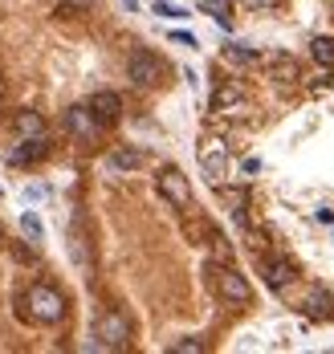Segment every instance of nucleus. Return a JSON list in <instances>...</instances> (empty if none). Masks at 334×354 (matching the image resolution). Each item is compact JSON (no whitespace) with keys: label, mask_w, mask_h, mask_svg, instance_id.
Wrapping results in <instances>:
<instances>
[{"label":"nucleus","mask_w":334,"mask_h":354,"mask_svg":"<svg viewBox=\"0 0 334 354\" xmlns=\"http://www.w3.org/2000/svg\"><path fill=\"white\" fill-rule=\"evenodd\" d=\"M66 310H70L66 293L49 281H33L25 289V297H21V318L33 322V326H57L66 318Z\"/></svg>","instance_id":"obj_1"},{"label":"nucleus","mask_w":334,"mask_h":354,"mask_svg":"<svg viewBox=\"0 0 334 354\" xmlns=\"http://www.w3.org/2000/svg\"><path fill=\"white\" fill-rule=\"evenodd\" d=\"M131 342V318L122 310H102L98 326H94V351H122Z\"/></svg>","instance_id":"obj_2"},{"label":"nucleus","mask_w":334,"mask_h":354,"mask_svg":"<svg viewBox=\"0 0 334 354\" xmlns=\"http://www.w3.org/2000/svg\"><path fill=\"white\" fill-rule=\"evenodd\" d=\"M155 187H159V196L171 204V208H192V183L180 167H163L159 176H155Z\"/></svg>","instance_id":"obj_3"},{"label":"nucleus","mask_w":334,"mask_h":354,"mask_svg":"<svg viewBox=\"0 0 334 354\" xmlns=\"http://www.w3.org/2000/svg\"><path fill=\"white\" fill-rule=\"evenodd\" d=\"M216 293L224 297V306H249L253 301V285L245 281V273H236L232 265L216 269Z\"/></svg>","instance_id":"obj_4"},{"label":"nucleus","mask_w":334,"mask_h":354,"mask_svg":"<svg viewBox=\"0 0 334 354\" xmlns=\"http://www.w3.org/2000/svg\"><path fill=\"white\" fill-rule=\"evenodd\" d=\"M127 77H131L139 90H147V86H159V77H163V62H159L151 49H135V53L127 57Z\"/></svg>","instance_id":"obj_5"},{"label":"nucleus","mask_w":334,"mask_h":354,"mask_svg":"<svg viewBox=\"0 0 334 354\" xmlns=\"http://www.w3.org/2000/svg\"><path fill=\"white\" fill-rule=\"evenodd\" d=\"M200 171L208 176V183H221L228 176V147L221 139H204L200 142Z\"/></svg>","instance_id":"obj_6"},{"label":"nucleus","mask_w":334,"mask_h":354,"mask_svg":"<svg viewBox=\"0 0 334 354\" xmlns=\"http://www.w3.org/2000/svg\"><path fill=\"white\" fill-rule=\"evenodd\" d=\"M245 106H249L245 82H221V86L212 90V110H216V114H241Z\"/></svg>","instance_id":"obj_7"},{"label":"nucleus","mask_w":334,"mask_h":354,"mask_svg":"<svg viewBox=\"0 0 334 354\" xmlns=\"http://www.w3.org/2000/svg\"><path fill=\"white\" fill-rule=\"evenodd\" d=\"M49 151H53L49 135H33V139H21L12 151H8V163H17V167H37Z\"/></svg>","instance_id":"obj_8"},{"label":"nucleus","mask_w":334,"mask_h":354,"mask_svg":"<svg viewBox=\"0 0 334 354\" xmlns=\"http://www.w3.org/2000/svg\"><path fill=\"white\" fill-rule=\"evenodd\" d=\"M66 131H70L77 142H94L102 127H98V118L90 114V106H70L66 110Z\"/></svg>","instance_id":"obj_9"},{"label":"nucleus","mask_w":334,"mask_h":354,"mask_svg":"<svg viewBox=\"0 0 334 354\" xmlns=\"http://www.w3.org/2000/svg\"><path fill=\"white\" fill-rule=\"evenodd\" d=\"M86 106H90V114L98 118V127H114V122H118V114H122V98H118L114 90H98Z\"/></svg>","instance_id":"obj_10"},{"label":"nucleus","mask_w":334,"mask_h":354,"mask_svg":"<svg viewBox=\"0 0 334 354\" xmlns=\"http://www.w3.org/2000/svg\"><path fill=\"white\" fill-rule=\"evenodd\" d=\"M147 163V155L139 151V147H114L111 155H106V171L114 176H131V171H139Z\"/></svg>","instance_id":"obj_11"},{"label":"nucleus","mask_w":334,"mask_h":354,"mask_svg":"<svg viewBox=\"0 0 334 354\" xmlns=\"http://www.w3.org/2000/svg\"><path fill=\"white\" fill-rule=\"evenodd\" d=\"M261 273H265V285L269 289H286V285L294 281V265L286 257H265L261 261Z\"/></svg>","instance_id":"obj_12"},{"label":"nucleus","mask_w":334,"mask_h":354,"mask_svg":"<svg viewBox=\"0 0 334 354\" xmlns=\"http://www.w3.org/2000/svg\"><path fill=\"white\" fill-rule=\"evenodd\" d=\"M12 127H17V139H33V135H49V127H45V118H41V110H21Z\"/></svg>","instance_id":"obj_13"},{"label":"nucleus","mask_w":334,"mask_h":354,"mask_svg":"<svg viewBox=\"0 0 334 354\" xmlns=\"http://www.w3.org/2000/svg\"><path fill=\"white\" fill-rule=\"evenodd\" d=\"M310 57H314L322 70H334V37H314V41H310Z\"/></svg>","instance_id":"obj_14"},{"label":"nucleus","mask_w":334,"mask_h":354,"mask_svg":"<svg viewBox=\"0 0 334 354\" xmlns=\"http://www.w3.org/2000/svg\"><path fill=\"white\" fill-rule=\"evenodd\" d=\"M221 57L228 62V66H253V62H257V53H253V49H245V45H224Z\"/></svg>","instance_id":"obj_15"},{"label":"nucleus","mask_w":334,"mask_h":354,"mask_svg":"<svg viewBox=\"0 0 334 354\" xmlns=\"http://www.w3.org/2000/svg\"><path fill=\"white\" fill-rule=\"evenodd\" d=\"M269 70H273V77H277V82H294V77H297L294 57H286V53H277V57L269 62Z\"/></svg>","instance_id":"obj_16"},{"label":"nucleus","mask_w":334,"mask_h":354,"mask_svg":"<svg viewBox=\"0 0 334 354\" xmlns=\"http://www.w3.org/2000/svg\"><path fill=\"white\" fill-rule=\"evenodd\" d=\"M204 8L216 17L221 29H232V8H228V0H204Z\"/></svg>","instance_id":"obj_17"},{"label":"nucleus","mask_w":334,"mask_h":354,"mask_svg":"<svg viewBox=\"0 0 334 354\" xmlns=\"http://www.w3.org/2000/svg\"><path fill=\"white\" fill-rule=\"evenodd\" d=\"M21 232H25V236H29L33 245H41V236H45V232H41V220H37L33 212H25V216H21Z\"/></svg>","instance_id":"obj_18"},{"label":"nucleus","mask_w":334,"mask_h":354,"mask_svg":"<svg viewBox=\"0 0 334 354\" xmlns=\"http://www.w3.org/2000/svg\"><path fill=\"white\" fill-rule=\"evenodd\" d=\"M204 338H180V342H171V354H204Z\"/></svg>","instance_id":"obj_19"},{"label":"nucleus","mask_w":334,"mask_h":354,"mask_svg":"<svg viewBox=\"0 0 334 354\" xmlns=\"http://www.w3.org/2000/svg\"><path fill=\"white\" fill-rule=\"evenodd\" d=\"M208 241H212V257H216V261H221V265H228V261H232V248L224 245V236H216V232H212V236H208Z\"/></svg>","instance_id":"obj_20"},{"label":"nucleus","mask_w":334,"mask_h":354,"mask_svg":"<svg viewBox=\"0 0 334 354\" xmlns=\"http://www.w3.org/2000/svg\"><path fill=\"white\" fill-rule=\"evenodd\" d=\"M155 12H159V17H171V21H176V17H187L184 8H176V4H167V0H163V4H155Z\"/></svg>","instance_id":"obj_21"},{"label":"nucleus","mask_w":334,"mask_h":354,"mask_svg":"<svg viewBox=\"0 0 334 354\" xmlns=\"http://www.w3.org/2000/svg\"><path fill=\"white\" fill-rule=\"evenodd\" d=\"M171 41H176V45H192V49H196V37H192V33H171Z\"/></svg>","instance_id":"obj_22"},{"label":"nucleus","mask_w":334,"mask_h":354,"mask_svg":"<svg viewBox=\"0 0 334 354\" xmlns=\"http://www.w3.org/2000/svg\"><path fill=\"white\" fill-rule=\"evenodd\" d=\"M253 4H261V8H273V4H281V0H253Z\"/></svg>","instance_id":"obj_23"},{"label":"nucleus","mask_w":334,"mask_h":354,"mask_svg":"<svg viewBox=\"0 0 334 354\" xmlns=\"http://www.w3.org/2000/svg\"><path fill=\"white\" fill-rule=\"evenodd\" d=\"M0 106H4V82H0Z\"/></svg>","instance_id":"obj_24"},{"label":"nucleus","mask_w":334,"mask_h":354,"mask_svg":"<svg viewBox=\"0 0 334 354\" xmlns=\"http://www.w3.org/2000/svg\"><path fill=\"white\" fill-rule=\"evenodd\" d=\"M122 4H127V8H135V0H122Z\"/></svg>","instance_id":"obj_25"},{"label":"nucleus","mask_w":334,"mask_h":354,"mask_svg":"<svg viewBox=\"0 0 334 354\" xmlns=\"http://www.w3.org/2000/svg\"><path fill=\"white\" fill-rule=\"evenodd\" d=\"M0 245H4V228H0Z\"/></svg>","instance_id":"obj_26"}]
</instances>
